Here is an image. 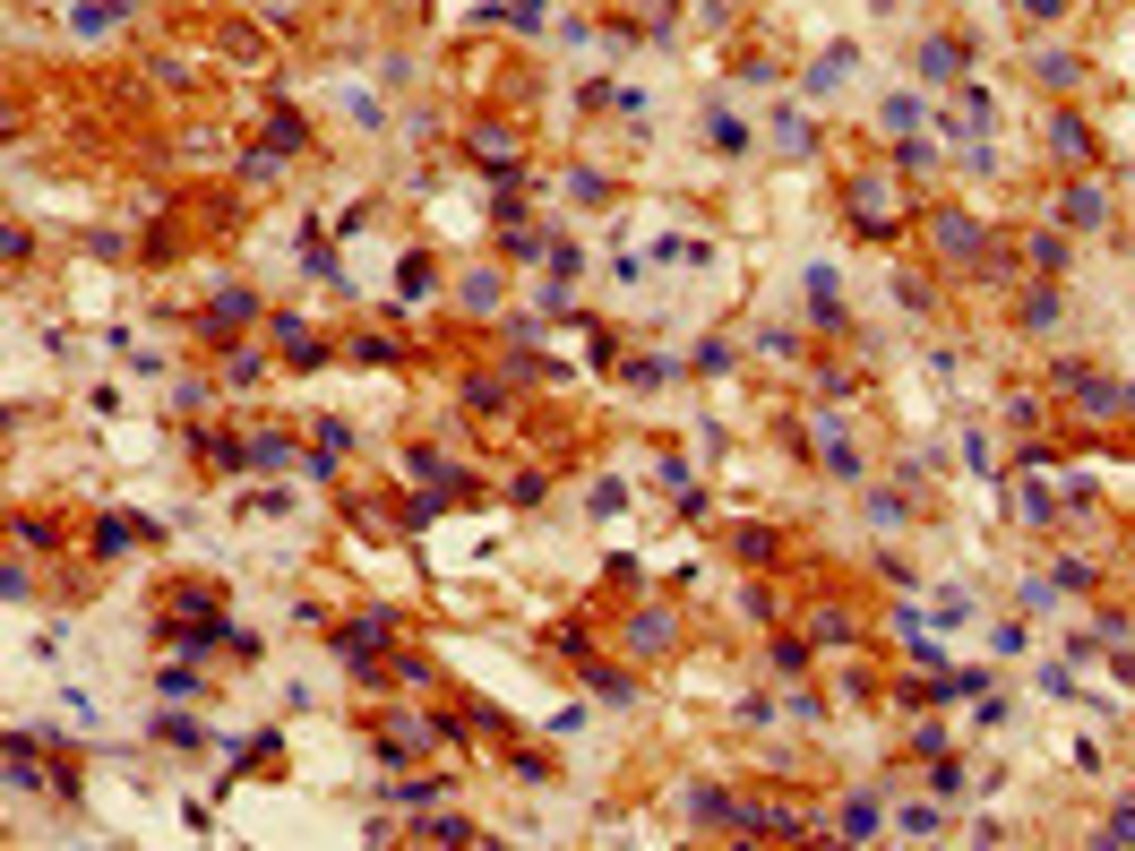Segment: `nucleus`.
Returning a JSON list of instances; mask_svg holds the SVG:
<instances>
[{
	"instance_id": "1a4fd4ad",
	"label": "nucleus",
	"mask_w": 1135,
	"mask_h": 851,
	"mask_svg": "<svg viewBox=\"0 0 1135 851\" xmlns=\"http://www.w3.org/2000/svg\"><path fill=\"white\" fill-rule=\"evenodd\" d=\"M1101 834H1110V843H1135V800H1127V809H1118V817H1110Z\"/></svg>"
},
{
	"instance_id": "39448f33",
	"label": "nucleus",
	"mask_w": 1135,
	"mask_h": 851,
	"mask_svg": "<svg viewBox=\"0 0 1135 851\" xmlns=\"http://www.w3.org/2000/svg\"><path fill=\"white\" fill-rule=\"evenodd\" d=\"M955 61H964L955 43H921V78H955Z\"/></svg>"
},
{
	"instance_id": "7ed1b4c3",
	"label": "nucleus",
	"mask_w": 1135,
	"mask_h": 851,
	"mask_svg": "<svg viewBox=\"0 0 1135 851\" xmlns=\"http://www.w3.org/2000/svg\"><path fill=\"white\" fill-rule=\"evenodd\" d=\"M1058 215H1075V224H1101V215H1110V198L1084 181V190H1067V198H1058Z\"/></svg>"
},
{
	"instance_id": "f03ea898",
	"label": "nucleus",
	"mask_w": 1135,
	"mask_h": 851,
	"mask_svg": "<svg viewBox=\"0 0 1135 851\" xmlns=\"http://www.w3.org/2000/svg\"><path fill=\"white\" fill-rule=\"evenodd\" d=\"M774 147L809 155V147H817V121H809V112H774Z\"/></svg>"
},
{
	"instance_id": "f257e3e1",
	"label": "nucleus",
	"mask_w": 1135,
	"mask_h": 851,
	"mask_svg": "<svg viewBox=\"0 0 1135 851\" xmlns=\"http://www.w3.org/2000/svg\"><path fill=\"white\" fill-rule=\"evenodd\" d=\"M1050 147L1067 155V164H1084V155H1093V129L1075 121V112H1058V121H1050Z\"/></svg>"
},
{
	"instance_id": "6e6552de",
	"label": "nucleus",
	"mask_w": 1135,
	"mask_h": 851,
	"mask_svg": "<svg viewBox=\"0 0 1135 851\" xmlns=\"http://www.w3.org/2000/svg\"><path fill=\"white\" fill-rule=\"evenodd\" d=\"M895 834H912V843H929V834H938V809H903V817H895Z\"/></svg>"
},
{
	"instance_id": "20e7f679",
	"label": "nucleus",
	"mask_w": 1135,
	"mask_h": 851,
	"mask_svg": "<svg viewBox=\"0 0 1135 851\" xmlns=\"http://www.w3.org/2000/svg\"><path fill=\"white\" fill-rule=\"evenodd\" d=\"M1084 78V61H1075V52H1041V86H1075Z\"/></svg>"
},
{
	"instance_id": "0eeeda50",
	"label": "nucleus",
	"mask_w": 1135,
	"mask_h": 851,
	"mask_svg": "<svg viewBox=\"0 0 1135 851\" xmlns=\"http://www.w3.org/2000/svg\"><path fill=\"white\" fill-rule=\"evenodd\" d=\"M843 834H852V843H860V834H878V800H852V809H843Z\"/></svg>"
},
{
	"instance_id": "423d86ee",
	"label": "nucleus",
	"mask_w": 1135,
	"mask_h": 851,
	"mask_svg": "<svg viewBox=\"0 0 1135 851\" xmlns=\"http://www.w3.org/2000/svg\"><path fill=\"white\" fill-rule=\"evenodd\" d=\"M706 138H714V147H723V155H740V147H749V129L731 121V112H714V121H706Z\"/></svg>"
}]
</instances>
